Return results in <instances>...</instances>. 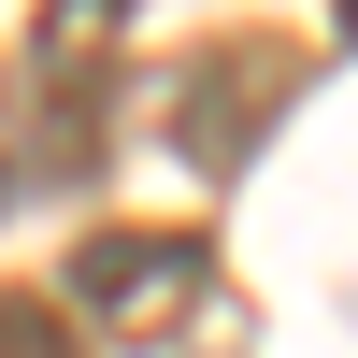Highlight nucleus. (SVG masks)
Returning a JSON list of instances; mask_svg holds the SVG:
<instances>
[{
  "label": "nucleus",
  "mask_w": 358,
  "mask_h": 358,
  "mask_svg": "<svg viewBox=\"0 0 358 358\" xmlns=\"http://www.w3.org/2000/svg\"><path fill=\"white\" fill-rule=\"evenodd\" d=\"M115 43H129V0H43L15 57V143L29 187H86L115 158Z\"/></svg>",
  "instance_id": "nucleus-1"
},
{
  "label": "nucleus",
  "mask_w": 358,
  "mask_h": 358,
  "mask_svg": "<svg viewBox=\"0 0 358 358\" xmlns=\"http://www.w3.org/2000/svg\"><path fill=\"white\" fill-rule=\"evenodd\" d=\"M215 301V244L201 229H86L72 273H57V315H86L101 344H172Z\"/></svg>",
  "instance_id": "nucleus-2"
},
{
  "label": "nucleus",
  "mask_w": 358,
  "mask_h": 358,
  "mask_svg": "<svg viewBox=\"0 0 358 358\" xmlns=\"http://www.w3.org/2000/svg\"><path fill=\"white\" fill-rule=\"evenodd\" d=\"M287 101H301V43H273V29H229V43H201L187 72H172V158L187 172H244L258 143L287 129Z\"/></svg>",
  "instance_id": "nucleus-3"
},
{
  "label": "nucleus",
  "mask_w": 358,
  "mask_h": 358,
  "mask_svg": "<svg viewBox=\"0 0 358 358\" xmlns=\"http://www.w3.org/2000/svg\"><path fill=\"white\" fill-rule=\"evenodd\" d=\"M0 358H86V344H72V315H57V301H29V287H15V301H0Z\"/></svg>",
  "instance_id": "nucleus-4"
},
{
  "label": "nucleus",
  "mask_w": 358,
  "mask_h": 358,
  "mask_svg": "<svg viewBox=\"0 0 358 358\" xmlns=\"http://www.w3.org/2000/svg\"><path fill=\"white\" fill-rule=\"evenodd\" d=\"M0 143H15V129H0ZM0 201H15V172H0Z\"/></svg>",
  "instance_id": "nucleus-5"
}]
</instances>
